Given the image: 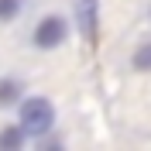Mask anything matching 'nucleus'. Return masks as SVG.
Returning a JSON list of instances; mask_svg holds the SVG:
<instances>
[{
  "mask_svg": "<svg viewBox=\"0 0 151 151\" xmlns=\"http://www.w3.org/2000/svg\"><path fill=\"white\" fill-rule=\"evenodd\" d=\"M21 4L24 0H0V21H14L21 14Z\"/></svg>",
  "mask_w": 151,
  "mask_h": 151,
  "instance_id": "nucleus-6",
  "label": "nucleus"
},
{
  "mask_svg": "<svg viewBox=\"0 0 151 151\" xmlns=\"http://www.w3.org/2000/svg\"><path fill=\"white\" fill-rule=\"evenodd\" d=\"M24 144V131L21 127H7V131H0V148L4 151H14Z\"/></svg>",
  "mask_w": 151,
  "mask_h": 151,
  "instance_id": "nucleus-4",
  "label": "nucleus"
},
{
  "mask_svg": "<svg viewBox=\"0 0 151 151\" xmlns=\"http://www.w3.org/2000/svg\"><path fill=\"white\" fill-rule=\"evenodd\" d=\"M134 69L137 72H151V41L134 48Z\"/></svg>",
  "mask_w": 151,
  "mask_h": 151,
  "instance_id": "nucleus-5",
  "label": "nucleus"
},
{
  "mask_svg": "<svg viewBox=\"0 0 151 151\" xmlns=\"http://www.w3.org/2000/svg\"><path fill=\"white\" fill-rule=\"evenodd\" d=\"M79 31L86 41H96V0H79Z\"/></svg>",
  "mask_w": 151,
  "mask_h": 151,
  "instance_id": "nucleus-3",
  "label": "nucleus"
},
{
  "mask_svg": "<svg viewBox=\"0 0 151 151\" xmlns=\"http://www.w3.org/2000/svg\"><path fill=\"white\" fill-rule=\"evenodd\" d=\"M65 35H69V24L58 17V14H48V17L35 28V45L38 48H58L65 41Z\"/></svg>",
  "mask_w": 151,
  "mask_h": 151,
  "instance_id": "nucleus-2",
  "label": "nucleus"
},
{
  "mask_svg": "<svg viewBox=\"0 0 151 151\" xmlns=\"http://www.w3.org/2000/svg\"><path fill=\"white\" fill-rule=\"evenodd\" d=\"M21 131L24 137H41V134L52 131V124H55V106L48 103L45 96H28L24 103H21Z\"/></svg>",
  "mask_w": 151,
  "mask_h": 151,
  "instance_id": "nucleus-1",
  "label": "nucleus"
},
{
  "mask_svg": "<svg viewBox=\"0 0 151 151\" xmlns=\"http://www.w3.org/2000/svg\"><path fill=\"white\" fill-rule=\"evenodd\" d=\"M14 96H17V83H0V106H10L14 103Z\"/></svg>",
  "mask_w": 151,
  "mask_h": 151,
  "instance_id": "nucleus-7",
  "label": "nucleus"
}]
</instances>
